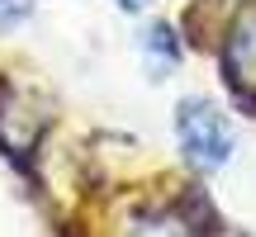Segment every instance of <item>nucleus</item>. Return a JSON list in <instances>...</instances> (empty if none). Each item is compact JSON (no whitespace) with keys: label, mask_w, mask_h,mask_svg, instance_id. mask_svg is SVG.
<instances>
[{"label":"nucleus","mask_w":256,"mask_h":237,"mask_svg":"<svg viewBox=\"0 0 256 237\" xmlns=\"http://www.w3.org/2000/svg\"><path fill=\"white\" fill-rule=\"evenodd\" d=\"M43 128H48V114L38 118V100L24 86L0 76V152H5L10 162L34 156L38 147H43Z\"/></svg>","instance_id":"nucleus-3"},{"label":"nucleus","mask_w":256,"mask_h":237,"mask_svg":"<svg viewBox=\"0 0 256 237\" xmlns=\"http://www.w3.org/2000/svg\"><path fill=\"white\" fill-rule=\"evenodd\" d=\"M133 43H138V62H142L147 81H171L185 66V57H190V38L171 19H142Z\"/></svg>","instance_id":"nucleus-4"},{"label":"nucleus","mask_w":256,"mask_h":237,"mask_svg":"<svg viewBox=\"0 0 256 237\" xmlns=\"http://www.w3.org/2000/svg\"><path fill=\"white\" fill-rule=\"evenodd\" d=\"M114 237H214L190 200H138L114 223Z\"/></svg>","instance_id":"nucleus-2"},{"label":"nucleus","mask_w":256,"mask_h":237,"mask_svg":"<svg viewBox=\"0 0 256 237\" xmlns=\"http://www.w3.org/2000/svg\"><path fill=\"white\" fill-rule=\"evenodd\" d=\"M171 142L176 156L190 176L209 180V176L228 171L232 156H238V124L232 110L209 95H180L171 110Z\"/></svg>","instance_id":"nucleus-1"},{"label":"nucleus","mask_w":256,"mask_h":237,"mask_svg":"<svg viewBox=\"0 0 256 237\" xmlns=\"http://www.w3.org/2000/svg\"><path fill=\"white\" fill-rule=\"evenodd\" d=\"M152 5H156V0H114V10L128 14V19H147V14H152Z\"/></svg>","instance_id":"nucleus-6"},{"label":"nucleus","mask_w":256,"mask_h":237,"mask_svg":"<svg viewBox=\"0 0 256 237\" xmlns=\"http://www.w3.org/2000/svg\"><path fill=\"white\" fill-rule=\"evenodd\" d=\"M34 0H0V38H10V34H19V28L34 19Z\"/></svg>","instance_id":"nucleus-5"}]
</instances>
